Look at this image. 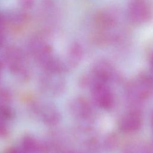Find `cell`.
I'll return each mask as SVG.
<instances>
[{
	"mask_svg": "<svg viewBox=\"0 0 153 153\" xmlns=\"http://www.w3.org/2000/svg\"><path fill=\"white\" fill-rule=\"evenodd\" d=\"M39 114L42 120L50 124H54L59 121V115L57 110L50 105H44L39 109Z\"/></svg>",
	"mask_w": 153,
	"mask_h": 153,
	"instance_id": "obj_7",
	"label": "cell"
},
{
	"mask_svg": "<svg viewBox=\"0 0 153 153\" xmlns=\"http://www.w3.org/2000/svg\"><path fill=\"white\" fill-rule=\"evenodd\" d=\"M6 25L10 24L14 26L23 24L26 21L27 16L22 12L12 11L4 14Z\"/></svg>",
	"mask_w": 153,
	"mask_h": 153,
	"instance_id": "obj_10",
	"label": "cell"
},
{
	"mask_svg": "<svg viewBox=\"0 0 153 153\" xmlns=\"http://www.w3.org/2000/svg\"><path fill=\"white\" fill-rule=\"evenodd\" d=\"M151 64H152V66L153 67V55H152V58H151Z\"/></svg>",
	"mask_w": 153,
	"mask_h": 153,
	"instance_id": "obj_16",
	"label": "cell"
},
{
	"mask_svg": "<svg viewBox=\"0 0 153 153\" xmlns=\"http://www.w3.org/2000/svg\"><path fill=\"white\" fill-rule=\"evenodd\" d=\"M129 21L136 25H143L153 19V6L148 0H132L127 9Z\"/></svg>",
	"mask_w": 153,
	"mask_h": 153,
	"instance_id": "obj_2",
	"label": "cell"
},
{
	"mask_svg": "<svg viewBox=\"0 0 153 153\" xmlns=\"http://www.w3.org/2000/svg\"><path fill=\"white\" fill-rule=\"evenodd\" d=\"M95 102L100 107L108 108L112 102V97L109 90L101 85H96L92 91Z\"/></svg>",
	"mask_w": 153,
	"mask_h": 153,
	"instance_id": "obj_5",
	"label": "cell"
},
{
	"mask_svg": "<svg viewBox=\"0 0 153 153\" xmlns=\"http://www.w3.org/2000/svg\"><path fill=\"white\" fill-rule=\"evenodd\" d=\"M1 64L0 63V74H1Z\"/></svg>",
	"mask_w": 153,
	"mask_h": 153,
	"instance_id": "obj_18",
	"label": "cell"
},
{
	"mask_svg": "<svg viewBox=\"0 0 153 153\" xmlns=\"http://www.w3.org/2000/svg\"><path fill=\"white\" fill-rule=\"evenodd\" d=\"M22 146L27 153H39L42 150L41 145L33 136L26 135L23 138Z\"/></svg>",
	"mask_w": 153,
	"mask_h": 153,
	"instance_id": "obj_8",
	"label": "cell"
},
{
	"mask_svg": "<svg viewBox=\"0 0 153 153\" xmlns=\"http://www.w3.org/2000/svg\"><path fill=\"white\" fill-rule=\"evenodd\" d=\"M140 124V118L139 115L135 112H130L123 117L120 123V127L124 131H133L137 129Z\"/></svg>",
	"mask_w": 153,
	"mask_h": 153,
	"instance_id": "obj_6",
	"label": "cell"
},
{
	"mask_svg": "<svg viewBox=\"0 0 153 153\" xmlns=\"http://www.w3.org/2000/svg\"><path fill=\"white\" fill-rule=\"evenodd\" d=\"M120 22V16L117 10L112 8H105L98 11L94 17V23L98 30L97 33L108 36H115L112 31Z\"/></svg>",
	"mask_w": 153,
	"mask_h": 153,
	"instance_id": "obj_3",
	"label": "cell"
},
{
	"mask_svg": "<svg viewBox=\"0 0 153 153\" xmlns=\"http://www.w3.org/2000/svg\"><path fill=\"white\" fill-rule=\"evenodd\" d=\"M5 25H6V22H5L4 14L0 13V32L4 31Z\"/></svg>",
	"mask_w": 153,
	"mask_h": 153,
	"instance_id": "obj_13",
	"label": "cell"
},
{
	"mask_svg": "<svg viewBox=\"0 0 153 153\" xmlns=\"http://www.w3.org/2000/svg\"><path fill=\"white\" fill-rule=\"evenodd\" d=\"M19 5L23 10L32 8L35 4V0H18Z\"/></svg>",
	"mask_w": 153,
	"mask_h": 153,
	"instance_id": "obj_12",
	"label": "cell"
},
{
	"mask_svg": "<svg viewBox=\"0 0 153 153\" xmlns=\"http://www.w3.org/2000/svg\"><path fill=\"white\" fill-rule=\"evenodd\" d=\"M63 153H74V152H71V151H68V152H64Z\"/></svg>",
	"mask_w": 153,
	"mask_h": 153,
	"instance_id": "obj_17",
	"label": "cell"
},
{
	"mask_svg": "<svg viewBox=\"0 0 153 153\" xmlns=\"http://www.w3.org/2000/svg\"><path fill=\"white\" fill-rule=\"evenodd\" d=\"M29 50L35 59L47 70L57 73L62 69L63 64L44 38L40 36L32 38L29 42Z\"/></svg>",
	"mask_w": 153,
	"mask_h": 153,
	"instance_id": "obj_1",
	"label": "cell"
},
{
	"mask_svg": "<svg viewBox=\"0 0 153 153\" xmlns=\"http://www.w3.org/2000/svg\"><path fill=\"white\" fill-rule=\"evenodd\" d=\"M152 126H153V115H152Z\"/></svg>",
	"mask_w": 153,
	"mask_h": 153,
	"instance_id": "obj_19",
	"label": "cell"
},
{
	"mask_svg": "<svg viewBox=\"0 0 153 153\" xmlns=\"http://www.w3.org/2000/svg\"><path fill=\"white\" fill-rule=\"evenodd\" d=\"M5 153H22V152L16 148H11L9 149H8Z\"/></svg>",
	"mask_w": 153,
	"mask_h": 153,
	"instance_id": "obj_15",
	"label": "cell"
},
{
	"mask_svg": "<svg viewBox=\"0 0 153 153\" xmlns=\"http://www.w3.org/2000/svg\"><path fill=\"white\" fill-rule=\"evenodd\" d=\"M82 56V48L78 42H74L71 45L68 53V61L71 65H76Z\"/></svg>",
	"mask_w": 153,
	"mask_h": 153,
	"instance_id": "obj_9",
	"label": "cell"
},
{
	"mask_svg": "<svg viewBox=\"0 0 153 153\" xmlns=\"http://www.w3.org/2000/svg\"><path fill=\"white\" fill-rule=\"evenodd\" d=\"M5 59L7 63L13 72L22 74L26 71L25 54L17 47L11 46L6 50Z\"/></svg>",
	"mask_w": 153,
	"mask_h": 153,
	"instance_id": "obj_4",
	"label": "cell"
},
{
	"mask_svg": "<svg viewBox=\"0 0 153 153\" xmlns=\"http://www.w3.org/2000/svg\"><path fill=\"white\" fill-rule=\"evenodd\" d=\"M7 131V130L6 126L3 124L0 123V136H2L6 135Z\"/></svg>",
	"mask_w": 153,
	"mask_h": 153,
	"instance_id": "obj_14",
	"label": "cell"
},
{
	"mask_svg": "<svg viewBox=\"0 0 153 153\" xmlns=\"http://www.w3.org/2000/svg\"><path fill=\"white\" fill-rule=\"evenodd\" d=\"M13 115V112L10 108L8 106H1L0 107V117L2 119H9L11 118Z\"/></svg>",
	"mask_w": 153,
	"mask_h": 153,
	"instance_id": "obj_11",
	"label": "cell"
}]
</instances>
